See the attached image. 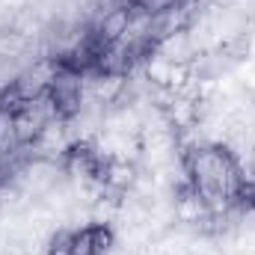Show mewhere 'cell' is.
<instances>
[{
  "label": "cell",
  "mask_w": 255,
  "mask_h": 255,
  "mask_svg": "<svg viewBox=\"0 0 255 255\" xmlns=\"http://www.w3.org/2000/svg\"><path fill=\"white\" fill-rule=\"evenodd\" d=\"M86 74L80 71H68V68H57L51 86H48V98L57 110L60 122H74L83 113V101H86Z\"/></svg>",
  "instance_id": "cell-1"
},
{
  "label": "cell",
  "mask_w": 255,
  "mask_h": 255,
  "mask_svg": "<svg viewBox=\"0 0 255 255\" xmlns=\"http://www.w3.org/2000/svg\"><path fill=\"white\" fill-rule=\"evenodd\" d=\"M45 255H74V229H54L45 241Z\"/></svg>",
  "instance_id": "cell-3"
},
{
  "label": "cell",
  "mask_w": 255,
  "mask_h": 255,
  "mask_svg": "<svg viewBox=\"0 0 255 255\" xmlns=\"http://www.w3.org/2000/svg\"><path fill=\"white\" fill-rule=\"evenodd\" d=\"M51 122H60V119H57V110H54V104H51L48 95L27 101V104H21V107L12 113L15 136H18L21 145H33V142L45 133V128L51 125Z\"/></svg>",
  "instance_id": "cell-2"
}]
</instances>
